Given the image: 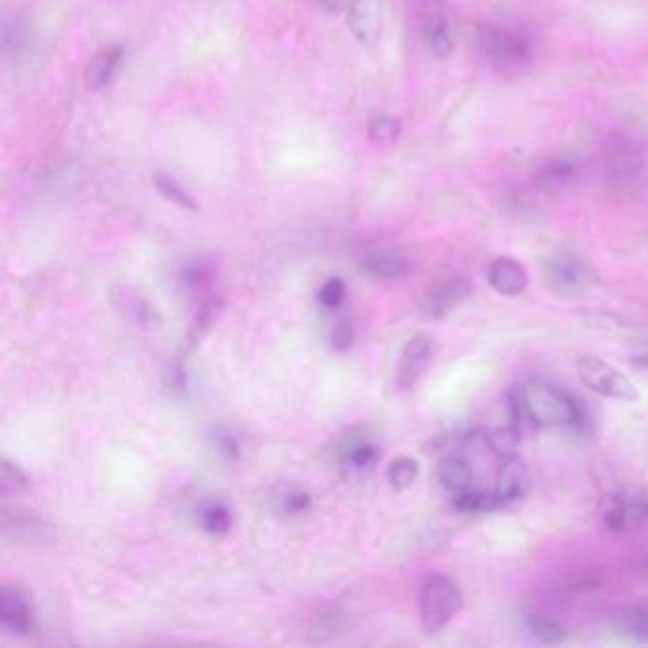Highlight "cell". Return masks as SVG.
<instances>
[{
  "mask_svg": "<svg viewBox=\"0 0 648 648\" xmlns=\"http://www.w3.org/2000/svg\"><path fill=\"white\" fill-rule=\"evenodd\" d=\"M521 400L534 428H580L584 411L569 392L540 377L519 384Z\"/></svg>",
  "mask_w": 648,
  "mask_h": 648,
  "instance_id": "obj_1",
  "label": "cell"
},
{
  "mask_svg": "<svg viewBox=\"0 0 648 648\" xmlns=\"http://www.w3.org/2000/svg\"><path fill=\"white\" fill-rule=\"evenodd\" d=\"M462 609V593L457 584L445 576L434 574L420 591V624L428 635H436Z\"/></svg>",
  "mask_w": 648,
  "mask_h": 648,
  "instance_id": "obj_2",
  "label": "cell"
},
{
  "mask_svg": "<svg viewBox=\"0 0 648 648\" xmlns=\"http://www.w3.org/2000/svg\"><path fill=\"white\" fill-rule=\"evenodd\" d=\"M477 46L500 71H514L531 59V46L527 40L510 29L496 25L479 27Z\"/></svg>",
  "mask_w": 648,
  "mask_h": 648,
  "instance_id": "obj_3",
  "label": "cell"
},
{
  "mask_svg": "<svg viewBox=\"0 0 648 648\" xmlns=\"http://www.w3.org/2000/svg\"><path fill=\"white\" fill-rule=\"evenodd\" d=\"M542 272L548 287L557 297L576 299L588 291L591 274L588 267L569 251H553L544 257Z\"/></svg>",
  "mask_w": 648,
  "mask_h": 648,
  "instance_id": "obj_4",
  "label": "cell"
},
{
  "mask_svg": "<svg viewBox=\"0 0 648 648\" xmlns=\"http://www.w3.org/2000/svg\"><path fill=\"white\" fill-rule=\"evenodd\" d=\"M576 371L580 381L584 382L591 392L610 398V400L633 401L639 398V390L628 377L612 367L610 363L595 358L584 356L576 362Z\"/></svg>",
  "mask_w": 648,
  "mask_h": 648,
  "instance_id": "obj_5",
  "label": "cell"
},
{
  "mask_svg": "<svg viewBox=\"0 0 648 648\" xmlns=\"http://www.w3.org/2000/svg\"><path fill=\"white\" fill-rule=\"evenodd\" d=\"M648 519V498L645 496L610 495L599 506V521L609 533H628Z\"/></svg>",
  "mask_w": 648,
  "mask_h": 648,
  "instance_id": "obj_6",
  "label": "cell"
},
{
  "mask_svg": "<svg viewBox=\"0 0 648 648\" xmlns=\"http://www.w3.org/2000/svg\"><path fill=\"white\" fill-rule=\"evenodd\" d=\"M470 284L458 274H443L436 278L422 295V310L430 318H443L466 301Z\"/></svg>",
  "mask_w": 648,
  "mask_h": 648,
  "instance_id": "obj_7",
  "label": "cell"
},
{
  "mask_svg": "<svg viewBox=\"0 0 648 648\" xmlns=\"http://www.w3.org/2000/svg\"><path fill=\"white\" fill-rule=\"evenodd\" d=\"M348 27L363 46H375L384 27V0H354L348 10Z\"/></svg>",
  "mask_w": 648,
  "mask_h": 648,
  "instance_id": "obj_8",
  "label": "cell"
},
{
  "mask_svg": "<svg viewBox=\"0 0 648 648\" xmlns=\"http://www.w3.org/2000/svg\"><path fill=\"white\" fill-rule=\"evenodd\" d=\"M432 352H434V341L428 335H417L405 344L396 371V384L400 390H411L419 382L426 365L432 358Z\"/></svg>",
  "mask_w": 648,
  "mask_h": 648,
  "instance_id": "obj_9",
  "label": "cell"
},
{
  "mask_svg": "<svg viewBox=\"0 0 648 648\" xmlns=\"http://www.w3.org/2000/svg\"><path fill=\"white\" fill-rule=\"evenodd\" d=\"M0 620L4 628L10 629L14 635L27 637L35 631V612L29 605V599L23 591L14 586H4L0 593Z\"/></svg>",
  "mask_w": 648,
  "mask_h": 648,
  "instance_id": "obj_10",
  "label": "cell"
},
{
  "mask_svg": "<svg viewBox=\"0 0 648 648\" xmlns=\"http://www.w3.org/2000/svg\"><path fill=\"white\" fill-rule=\"evenodd\" d=\"M360 267L369 276L382 282H396L409 276L411 261L400 249L381 248L365 251L360 259Z\"/></svg>",
  "mask_w": 648,
  "mask_h": 648,
  "instance_id": "obj_11",
  "label": "cell"
},
{
  "mask_svg": "<svg viewBox=\"0 0 648 648\" xmlns=\"http://www.w3.org/2000/svg\"><path fill=\"white\" fill-rule=\"evenodd\" d=\"M531 489V472L527 464L519 457H506L496 479L495 493L500 502L506 506L519 502Z\"/></svg>",
  "mask_w": 648,
  "mask_h": 648,
  "instance_id": "obj_12",
  "label": "cell"
},
{
  "mask_svg": "<svg viewBox=\"0 0 648 648\" xmlns=\"http://www.w3.org/2000/svg\"><path fill=\"white\" fill-rule=\"evenodd\" d=\"M643 172V158L629 141H618L609 151L607 173L618 187L633 185Z\"/></svg>",
  "mask_w": 648,
  "mask_h": 648,
  "instance_id": "obj_13",
  "label": "cell"
},
{
  "mask_svg": "<svg viewBox=\"0 0 648 648\" xmlns=\"http://www.w3.org/2000/svg\"><path fill=\"white\" fill-rule=\"evenodd\" d=\"M487 280L489 286L504 297H517L529 286L527 270L510 257L495 259L487 270Z\"/></svg>",
  "mask_w": 648,
  "mask_h": 648,
  "instance_id": "obj_14",
  "label": "cell"
},
{
  "mask_svg": "<svg viewBox=\"0 0 648 648\" xmlns=\"http://www.w3.org/2000/svg\"><path fill=\"white\" fill-rule=\"evenodd\" d=\"M113 303H115L118 312L128 318L132 324L141 325V327H154L160 322L158 312L154 310L153 305L143 297L135 287L120 284L113 291Z\"/></svg>",
  "mask_w": 648,
  "mask_h": 648,
  "instance_id": "obj_15",
  "label": "cell"
},
{
  "mask_svg": "<svg viewBox=\"0 0 648 648\" xmlns=\"http://www.w3.org/2000/svg\"><path fill=\"white\" fill-rule=\"evenodd\" d=\"M337 455H339V462L346 470L363 472V470H369L377 462L379 451H377V445L367 438V434L352 430L339 443Z\"/></svg>",
  "mask_w": 648,
  "mask_h": 648,
  "instance_id": "obj_16",
  "label": "cell"
},
{
  "mask_svg": "<svg viewBox=\"0 0 648 648\" xmlns=\"http://www.w3.org/2000/svg\"><path fill=\"white\" fill-rule=\"evenodd\" d=\"M221 312H223V301L219 297H208L200 305L192 318L191 325H189L185 341H183V348H181L183 358H187L192 350H196L200 343L208 337L213 325L217 324V320L221 318Z\"/></svg>",
  "mask_w": 648,
  "mask_h": 648,
  "instance_id": "obj_17",
  "label": "cell"
},
{
  "mask_svg": "<svg viewBox=\"0 0 648 648\" xmlns=\"http://www.w3.org/2000/svg\"><path fill=\"white\" fill-rule=\"evenodd\" d=\"M578 173V166L569 158H553L536 172L534 185L538 191L555 194L572 187L578 181Z\"/></svg>",
  "mask_w": 648,
  "mask_h": 648,
  "instance_id": "obj_18",
  "label": "cell"
},
{
  "mask_svg": "<svg viewBox=\"0 0 648 648\" xmlns=\"http://www.w3.org/2000/svg\"><path fill=\"white\" fill-rule=\"evenodd\" d=\"M122 59H124L122 46L103 48L96 58L90 61L86 69V86L90 90H101L103 86H107L111 78L115 77L116 69L122 63Z\"/></svg>",
  "mask_w": 648,
  "mask_h": 648,
  "instance_id": "obj_19",
  "label": "cell"
},
{
  "mask_svg": "<svg viewBox=\"0 0 648 648\" xmlns=\"http://www.w3.org/2000/svg\"><path fill=\"white\" fill-rule=\"evenodd\" d=\"M439 483L451 496L472 489V468L462 458H445L439 466Z\"/></svg>",
  "mask_w": 648,
  "mask_h": 648,
  "instance_id": "obj_20",
  "label": "cell"
},
{
  "mask_svg": "<svg viewBox=\"0 0 648 648\" xmlns=\"http://www.w3.org/2000/svg\"><path fill=\"white\" fill-rule=\"evenodd\" d=\"M523 624L536 641L548 643V645L563 643L571 635L569 629L565 628L561 622H555L552 618L538 614V612H525Z\"/></svg>",
  "mask_w": 648,
  "mask_h": 648,
  "instance_id": "obj_21",
  "label": "cell"
},
{
  "mask_svg": "<svg viewBox=\"0 0 648 648\" xmlns=\"http://www.w3.org/2000/svg\"><path fill=\"white\" fill-rule=\"evenodd\" d=\"M453 498V506L457 508L458 512H466V514H489V512H496L502 510L504 504L500 502V498L493 493H481V491H464L460 495L451 496Z\"/></svg>",
  "mask_w": 648,
  "mask_h": 648,
  "instance_id": "obj_22",
  "label": "cell"
},
{
  "mask_svg": "<svg viewBox=\"0 0 648 648\" xmlns=\"http://www.w3.org/2000/svg\"><path fill=\"white\" fill-rule=\"evenodd\" d=\"M200 525L211 536H225L232 527V512L223 502H208L200 510Z\"/></svg>",
  "mask_w": 648,
  "mask_h": 648,
  "instance_id": "obj_23",
  "label": "cell"
},
{
  "mask_svg": "<svg viewBox=\"0 0 648 648\" xmlns=\"http://www.w3.org/2000/svg\"><path fill=\"white\" fill-rule=\"evenodd\" d=\"M419 477V462L411 457L394 458L388 464L386 479L394 491H407Z\"/></svg>",
  "mask_w": 648,
  "mask_h": 648,
  "instance_id": "obj_24",
  "label": "cell"
},
{
  "mask_svg": "<svg viewBox=\"0 0 648 648\" xmlns=\"http://www.w3.org/2000/svg\"><path fill=\"white\" fill-rule=\"evenodd\" d=\"M29 489V477L21 470L18 464H14L8 458H2L0 462V495L4 498L20 496L27 493Z\"/></svg>",
  "mask_w": 648,
  "mask_h": 648,
  "instance_id": "obj_25",
  "label": "cell"
},
{
  "mask_svg": "<svg viewBox=\"0 0 648 648\" xmlns=\"http://www.w3.org/2000/svg\"><path fill=\"white\" fill-rule=\"evenodd\" d=\"M620 624L631 639L648 643V601L635 603L622 612Z\"/></svg>",
  "mask_w": 648,
  "mask_h": 648,
  "instance_id": "obj_26",
  "label": "cell"
},
{
  "mask_svg": "<svg viewBox=\"0 0 648 648\" xmlns=\"http://www.w3.org/2000/svg\"><path fill=\"white\" fill-rule=\"evenodd\" d=\"M424 37H426L428 46L432 48V52L438 58H449L451 56L455 44H453V37H451L449 25H447V21L443 20L441 16H436V18H432V20L426 23Z\"/></svg>",
  "mask_w": 648,
  "mask_h": 648,
  "instance_id": "obj_27",
  "label": "cell"
},
{
  "mask_svg": "<svg viewBox=\"0 0 648 648\" xmlns=\"http://www.w3.org/2000/svg\"><path fill=\"white\" fill-rule=\"evenodd\" d=\"M344 614L339 609H327L322 612L310 628V641L324 643L335 637L343 629Z\"/></svg>",
  "mask_w": 648,
  "mask_h": 648,
  "instance_id": "obj_28",
  "label": "cell"
},
{
  "mask_svg": "<svg viewBox=\"0 0 648 648\" xmlns=\"http://www.w3.org/2000/svg\"><path fill=\"white\" fill-rule=\"evenodd\" d=\"M154 187H156V191L160 192L166 200L173 202L175 206H179L183 210L198 211V206L192 200L191 194L185 189H181L179 183H175L170 175H156L154 177Z\"/></svg>",
  "mask_w": 648,
  "mask_h": 648,
  "instance_id": "obj_29",
  "label": "cell"
},
{
  "mask_svg": "<svg viewBox=\"0 0 648 648\" xmlns=\"http://www.w3.org/2000/svg\"><path fill=\"white\" fill-rule=\"evenodd\" d=\"M401 124L396 118L379 116L369 126V137L379 145H392L400 139Z\"/></svg>",
  "mask_w": 648,
  "mask_h": 648,
  "instance_id": "obj_30",
  "label": "cell"
},
{
  "mask_svg": "<svg viewBox=\"0 0 648 648\" xmlns=\"http://www.w3.org/2000/svg\"><path fill=\"white\" fill-rule=\"evenodd\" d=\"M519 436L521 434L510 424V426H504V428H496L485 438H487V443H489V447L493 451L506 458L514 455L515 447L519 443Z\"/></svg>",
  "mask_w": 648,
  "mask_h": 648,
  "instance_id": "obj_31",
  "label": "cell"
},
{
  "mask_svg": "<svg viewBox=\"0 0 648 648\" xmlns=\"http://www.w3.org/2000/svg\"><path fill=\"white\" fill-rule=\"evenodd\" d=\"M346 299V284L341 278H329L318 291V301L327 310H335L343 305Z\"/></svg>",
  "mask_w": 648,
  "mask_h": 648,
  "instance_id": "obj_32",
  "label": "cell"
},
{
  "mask_svg": "<svg viewBox=\"0 0 648 648\" xmlns=\"http://www.w3.org/2000/svg\"><path fill=\"white\" fill-rule=\"evenodd\" d=\"M312 504V496L303 489H289L282 495V512L287 515L305 514Z\"/></svg>",
  "mask_w": 648,
  "mask_h": 648,
  "instance_id": "obj_33",
  "label": "cell"
},
{
  "mask_svg": "<svg viewBox=\"0 0 648 648\" xmlns=\"http://www.w3.org/2000/svg\"><path fill=\"white\" fill-rule=\"evenodd\" d=\"M354 337H356V331H354V325L350 324L348 320H341L339 324L335 325L331 329V335H329V341H331V346L339 352L343 350H348L352 343H354Z\"/></svg>",
  "mask_w": 648,
  "mask_h": 648,
  "instance_id": "obj_34",
  "label": "cell"
},
{
  "mask_svg": "<svg viewBox=\"0 0 648 648\" xmlns=\"http://www.w3.org/2000/svg\"><path fill=\"white\" fill-rule=\"evenodd\" d=\"M211 274L210 270L202 265H192V267H187L183 270L181 274V280L185 282V286L189 287H202L204 284L210 282Z\"/></svg>",
  "mask_w": 648,
  "mask_h": 648,
  "instance_id": "obj_35",
  "label": "cell"
},
{
  "mask_svg": "<svg viewBox=\"0 0 648 648\" xmlns=\"http://www.w3.org/2000/svg\"><path fill=\"white\" fill-rule=\"evenodd\" d=\"M215 447L221 455L227 458H236L240 455V441L230 432H217L215 434Z\"/></svg>",
  "mask_w": 648,
  "mask_h": 648,
  "instance_id": "obj_36",
  "label": "cell"
},
{
  "mask_svg": "<svg viewBox=\"0 0 648 648\" xmlns=\"http://www.w3.org/2000/svg\"><path fill=\"white\" fill-rule=\"evenodd\" d=\"M314 2H318L324 10L331 12V14H339L343 10H350L354 0H314Z\"/></svg>",
  "mask_w": 648,
  "mask_h": 648,
  "instance_id": "obj_37",
  "label": "cell"
},
{
  "mask_svg": "<svg viewBox=\"0 0 648 648\" xmlns=\"http://www.w3.org/2000/svg\"><path fill=\"white\" fill-rule=\"evenodd\" d=\"M637 363H639L643 369H647L648 371V352L647 354H643L641 358H637Z\"/></svg>",
  "mask_w": 648,
  "mask_h": 648,
  "instance_id": "obj_38",
  "label": "cell"
}]
</instances>
